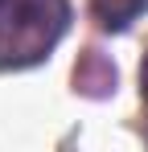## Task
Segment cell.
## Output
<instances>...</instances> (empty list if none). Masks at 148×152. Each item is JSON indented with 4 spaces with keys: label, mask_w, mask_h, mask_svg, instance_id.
<instances>
[{
    "label": "cell",
    "mask_w": 148,
    "mask_h": 152,
    "mask_svg": "<svg viewBox=\"0 0 148 152\" xmlns=\"http://www.w3.org/2000/svg\"><path fill=\"white\" fill-rule=\"evenodd\" d=\"M66 0H0V66H29L62 37Z\"/></svg>",
    "instance_id": "1"
},
{
    "label": "cell",
    "mask_w": 148,
    "mask_h": 152,
    "mask_svg": "<svg viewBox=\"0 0 148 152\" xmlns=\"http://www.w3.org/2000/svg\"><path fill=\"white\" fill-rule=\"evenodd\" d=\"M74 86H78L82 95H103V91L115 86V66H111L99 50H91L78 66H74Z\"/></svg>",
    "instance_id": "2"
},
{
    "label": "cell",
    "mask_w": 148,
    "mask_h": 152,
    "mask_svg": "<svg viewBox=\"0 0 148 152\" xmlns=\"http://www.w3.org/2000/svg\"><path fill=\"white\" fill-rule=\"evenodd\" d=\"M144 91H148V66H144Z\"/></svg>",
    "instance_id": "3"
}]
</instances>
